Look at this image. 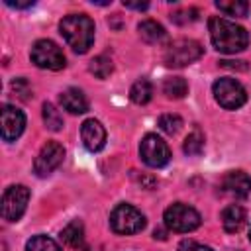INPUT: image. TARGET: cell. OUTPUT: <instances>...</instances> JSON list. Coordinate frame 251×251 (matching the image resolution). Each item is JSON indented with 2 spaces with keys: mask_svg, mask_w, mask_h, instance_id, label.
I'll use <instances>...</instances> for the list:
<instances>
[{
  "mask_svg": "<svg viewBox=\"0 0 251 251\" xmlns=\"http://www.w3.org/2000/svg\"><path fill=\"white\" fill-rule=\"evenodd\" d=\"M202 57V45L194 39H176L173 41L163 55V61L167 67H186Z\"/></svg>",
  "mask_w": 251,
  "mask_h": 251,
  "instance_id": "obj_5",
  "label": "cell"
},
{
  "mask_svg": "<svg viewBox=\"0 0 251 251\" xmlns=\"http://www.w3.org/2000/svg\"><path fill=\"white\" fill-rule=\"evenodd\" d=\"M157 237H159V239H165V233H163L161 229H155V239H157Z\"/></svg>",
  "mask_w": 251,
  "mask_h": 251,
  "instance_id": "obj_31",
  "label": "cell"
},
{
  "mask_svg": "<svg viewBox=\"0 0 251 251\" xmlns=\"http://www.w3.org/2000/svg\"><path fill=\"white\" fill-rule=\"evenodd\" d=\"M59 102L71 114H84L88 110V100L82 94V90H78V88H67V90H63L61 96H59Z\"/></svg>",
  "mask_w": 251,
  "mask_h": 251,
  "instance_id": "obj_14",
  "label": "cell"
},
{
  "mask_svg": "<svg viewBox=\"0 0 251 251\" xmlns=\"http://www.w3.org/2000/svg\"><path fill=\"white\" fill-rule=\"evenodd\" d=\"M216 8H218L220 12H226L227 16H237V18H243V16H247V12H249V4L243 2V0H231V2H222V0H218V2H216Z\"/></svg>",
  "mask_w": 251,
  "mask_h": 251,
  "instance_id": "obj_21",
  "label": "cell"
},
{
  "mask_svg": "<svg viewBox=\"0 0 251 251\" xmlns=\"http://www.w3.org/2000/svg\"><path fill=\"white\" fill-rule=\"evenodd\" d=\"M190 14H198L196 10H178V12H175V14H171V20L175 22V24H188V22H192V20H196L194 16H190Z\"/></svg>",
  "mask_w": 251,
  "mask_h": 251,
  "instance_id": "obj_28",
  "label": "cell"
},
{
  "mask_svg": "<svg viewBox=\"0 0 251 251\" xmlns=\"http://www.w3.org/2000/svg\"><path fill=\"white\" fill-rule=\"evenodd\" d=\"M27 200H29L27 186L24 184L8 186L2 194V218L8 222H18L27 208Z\"/></svg>",
  "mask_w": 251,
  "mask_h": 251,
  "instance_id": "obj_8",
  "label": "cell"
},
{
  "mask_svg": "<svg viewBox=\"0 0 251 251\" xmlns=\"http://www.w3.org/2000/svg\"><path fill=\"white\" fill-rule=\"evenodd\" d=\"M208 27L214 47L222 53H239L249 43L247 31L226 18H210Z\"/></svg>",
  "mask_w": 251,
  "mask_h": 251,
  "instance_id": "obj_1",
  "label": "cell"
},
{
  "mask_svg": "<svg viewBox=\"0 0 251 251\" xmlns=\"http://www.w3.org/2000/svg\"><path fill=\"white\" fill-rule=\"evenodd\" d=\"M245 220H247V214H245V210H243L239 204H229V206L224 208V212H222V226H224V229L229 231V233L239 231V229L245 226Z\"/></svg>",
  "mask_w": 251,
  "mask_h": 251,
  "instance_id": "obj_15",
  "label": "cell"
},
{
  "mask_svg": "<svg viewBox=\"0 0 251 251\" xmlns=\"http://www.w3.org/2000/svg\"><path fill=\"white\" fill-rule=\"evenodd\" d=\"M63 159H65V147L59 141H47L33 161V171L37 176H47L63 163Z\"/></svg>",
  "mask_w": 251,
  "mask_h": 251,
  "instance_id": "obj_10",
  "label": "cell"
},
{
  "mask_svg": "<svg viewBox=\"0 0 251 251\" xmlns=\"http://www.w3.org/2000/svg\"><path fill=\"white\" fill-rule=\"evenodd\" d=\"M110 226L120 235H131L145 227V216L131 204H118L110 214Z\"/></svg>",
  "mask_w": 251,
  "mask_h": 251,
  "instance_id": "obj_4",
  "label": "cell"
},
{
  "mask_svg": "<svg viewBox=\"0 0 251 251\" xmlns=\"http://www.w3.org/2000/svg\"><path fill=\"white\" fill-rule=\"evenodd\" d=\"M163 92L167 98H175V100L184 98L188 92V82L182 76H169L163 82Z\"/></svg>",
  "mask_w": 251,
  "mask_h": 251,
  "instance_id": "obj_18",
  "label": "cell"
},
{
  "mask_svg": "<svg viewBox=\"0 0 251 251\" xmlns=\"http://www.w3.org/2000/svg\"><path fill=\"white\" fill-rule=\"evenodd\" d=\"M61 35L76 53H86L94 41V22L84 14H69L59 24Z\"/></svg>",
  "mask_w": 251,
  "mask_h": 251,
  "instance_id": "obj_2",
  "label": "cell"
},
{
  "mask_svg": "<svg viewBox=\"0 0 251 251\" xmlns=\"http://www.w3.org/2000/svg\"><path fill=\"white\" fill-rule=\"evenodd\" d=\"M212 90H214L216 102L226 110H237L247 102V92L235 78H229V76L218 78Z\"/></svg>",
  "mask_w": 251,
  "mask_h": 251,
  "instance_id": "obj_6",
  "label": "cell"
},
{
  "mask_svg": "<svg viewBox=\"0 0 251 251\" xmlns=\"http://www.w3.org/2000/svg\"><path fill=\"white\" fill-rule=\"evenodd\" d=\"M31 61L39 67V69H47V71H59L65 67V55L61 51V47L49 39H39L33 43L31 53H29Z\"/></svg>",
  "mask_w": 251,
  "mask_h": 251,
  "instance_id": "obj_7",
  "label": "cell"
},
{
  "mask_svg": "<svg viewBox=\"0 0 251 251\" xmlns=\"http://www.w3.org/2000/svg\"><path fill=\"white\" fill-rule=\"evenodd\" d=\"M139 157L145 165L153 167V169H159V167H165L169 161H171V151H169V145L155 133H147L143 139H141V145H139Z\"/></svg>",
  "mask_w": 251,
  "mask_h": 251,
  "instance_id": "obj_9",
  "label": "cell"
},
{
  "mask_svg": "<svg viewBox=\"0 0 251 251\" xmlns=\"http://www.w3.org/2000/svg\"><path fill=\"white\" fill-rule=\"evenodd\" d=\"M157 124H159V127H161L165 133L175 135V133L180 129V126H182V120H180V116H176V114H163Z\"/></svg>",
  "mask_w": 251,
  "mask_h": 251,
  "instance_id": "obj_25",
  "label": "cell"
},
{
  "mask_svg": "<svg viewBox=\"0 0 251 251\" xmlns=\"http://www.w3.org/2000/svg\"><path fill=\"white\" fill-rule=\"evenodd\" d=\"M163 220H165V226L173 231H178V233H188L192 229H196L202 222L200 214L188 206V204H182V202H175L171 204L165 214H163Z\"/></svg>",
  "mask_w": 251,
  "mask_h": 251,
  "instance_id": "obj_3",
  "label": "cell"
},
{
  "mask_svg": "<svg viewBox=\"0 0 251 251\" xmlns=\"http://www.w3.org/2000/svg\"><path fill=\"white\" fill-rule=\"evenodd\" d=\"M61 239L75 249H84V227L78 220H73L71 224H67L61 231Z\"/></svg>",
  "mask_w": 251,
  "mask_h": 251,
  "instance_id": "obj_16",
  "label": "cell"
},
{
  "mask_svg": "<svg viewBox=\"0 0 251 251\" xmlns=\"http://www.w3.org/2000/svg\"><path fill=\"white\" fill-rule=\"evenodd\" d=\"M222 190L235 198H245L251 192V178L243 171H229L222 178Z\"/></svg>",
  "mask_w": 251,
  "mask_h": 251,
  "instance_id": "obj_13",
  "label": "cell"
},
{
  "mask_svg": "<svg viewBox=\"0 0 251 251\" xmlns=\"http://www.w3.org/2000/svg\"><path fill=\"white\" fill-rule=\"evenodd\" d=\"M80 137H82L84 147H86L88 151H92V153L100 151V149L106 145V129H104V126H102L98 120H94V118H90V120H86V122L82 124V127H80Z\"/></svg>",
  "mask_w": 251,
  "mask_h": 251,
  "instance_id": "obj_12",
  "label": "cell"
},
{
  "mask_svg": "<svg viewBox=\"0 0 251 251\" xmlns=\"http://www.w3.org/2000/svg\"><path fill=\"white\" fill-rule=\"evenodd\" d=\"M25 251H63L59 243L47 235H33L25 243Z\"/></svg>",
  "mask_w": 251,
  "mask_h": 251,
  "instance_id": "obj_20",
  "label": "cell"
},
{
  "mask_svg": "<svg viewBox=\"0 0 251 251\" xmlns=\"http://www.w3.org/2000/svg\"><path fill=\"white\" fill-rule=\"evenodd\" d=\"M90 73L94 75V76H98V78H106V76H110L112 75V71H114V65H112V61L106 57V55H98V57H94L92 61H90Z\"/></svg>",
  "mask_w": 251,
  "mask_h": 251,
  "instance_id": "obj_22",
  "label": "cell"
},
{
  "mask_svg": "<svg viewBox=\"0 0 251 251\" xmlns=\"http://www.w3.org/2000/svg\"><path fill=\"white\" fill-rule=\"evenodd\" d=\"M124 6L126 8H131V10H147L149 8L147 2H126V0H124Z\"/></svg>",
  "mask_w": 251,
  "mask_h": 251,
  "instance_id": "obj_29",
  "label": "cell"
},
{
  "mask_svg": "<svg viewBox=\"0 0 251 251\" xmlns=\"http://www.w3.org/2000/svg\"><path fill=\"white\" fill-rule=\"evenodd\" d=\"M182 149H184L186 155H200L202 149H204V135H202L198 129H194L192 133L186 135Z\"/></svg>",
  "mask_w": 251,
  "mask_h": 251,
  "instance_id": "obj_24",
  "label": "cell"
},
{
  "mask_svg": "<svg viewBox=\"0 0 251 251\" xmlns=\"http://www.w3.org/2000/svg\"><path fill=\"white\" fill-rule=\"evenodd\" d=\"M249 241H251V229H249Z\"/></svg>",
  "mask_w": 251,
  "mask_h": 251,
  "instance_id": "obj_32",
  "label": "cell"
},
{
  "mask_svg": "<svg viewBox=\"0 0 251 251\" xmlns=\"http://www.w3.org/2000/svg\"><path fill=\"white\" fill-rule=\"evenodd\" d=\"M24 127H25V116L22 114V110H18L16 106L4 104L2 106V139L4 141L18 139Z\"/></svg>",
  "mask_w": 251,
  "mask_h": 251,
  "instance_id": "obj_11",
  "label": "cell"
},
{
  "mask_svg": "<svg viewBox=\"0 0 251 251\" xmlns=\"http://www.w3.org/2000/svg\"><path fill=\"white\" fill-rule=\"evenodd\" d=\"M12 90H14L22 100H27L29 94H31V88H29V84L25 82V78H16V80L12 82Z\"/></svg>",
  "mask_w": 251,
  "mask_h": 251,
  "instance_id": "obj_26",
  "label": "cell"
},
{
  "mask_svg": "<svg viewBox=\"0 0 251 251\" xmlns=\"http://www.w3.org/2000/svg\"><path fill=\"white\" fill-rule=\"evenodd\" d=\"M129 98L135 104H147L153 98V84L147 78H139L129 88Z\"/></svg>",
  "mask_w": 251,
  "mask_h": 251,
  "instance_id": "obj_19",
  "label": "cell"
},
{
  "mask_svg": "<svg viewBox=\"0 0 251 251\" xmlns=\"http://www.w3.org/2000/svg\"><path fill=\"white\" fill-rule=\"evenodd\" d=\"M137 29H139L141 39L147 41V43H161V41H165V37H167L165 27H163L161 24H157L155 20H143V22L137 25Z\"/></svg>",
  "mask_w": 251,
  "mask_h": 251,
  "instance_id": "obj_17",
  "label": "cell"
},
{
  "mask_svg": "<svg viewBox=\"0 0 251 251\" xmlns=\"http://www.w3.org/2000/svg\"><path fill=\"white\" fill-rule=\"evenodd\" d=\"M178 251H212L208 245H202L194 239H182L178 243Z\"/></svg>",
  "mask_w": 251,
  "mask_h": 251,
  "instance_id": "obj_27",
  "label": "cell"
},
{
  "mask_svg": "<svg viewBox=\"0 0 251 251\" xmlns=\"http://www.w3.org/2000/svg\"><path fill=\"white\" fill-rule=\"evenodd\" d=\"M6 4L12 6V8H31L35 2L33 0H27V2H12V0H6Z\"/></svg>",
  "mask_w": 251,
  "mask_h": 251,
  "instance_id": "obj_30",
  "label": "cell"
},
{
  "mask_svg": "<svg viewBox=\"0 0 251 251\" xmlns=\"http://www.w3.org/2000/svg\"><path fill=\"white\" fill-rule=\"evenodd\" d=\"M43 122H45V126H47L49 129H53V131H59V129L63 127V116H61L59 110H57L53 104H49V102L43 104Z\"/></svg>",
  "mask_w": 251,
  "mask_h": 251,
  "instance_id": "obj_23",
  "label": "cell"
}]
</instances>
